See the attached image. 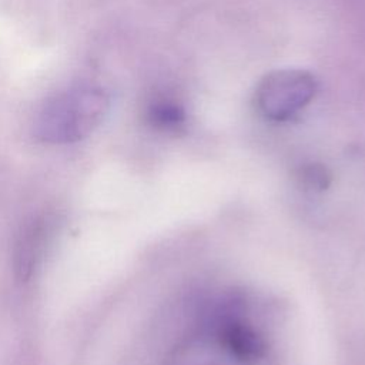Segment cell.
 <instances>
[{
	"instance_id": "cell-2",
	"label": "cell",
	"mask_w": 365,
	"mask_h": 365,
	"mask_svg": "<svg viewBox=\"0 0 365 365\" xmlns=\"http://www.w3.org/2000/svg\"><path fill=\"white\" fill-rule=\"evenodd\" d=\"M317 93L315 77L299 68L275 70L257 86L255 100L264 115L282 121L302 110Z\"/></svg>"
},
{
	"instance_id": "cell-1",
	"label": "cell",
	"mask_w": 365,
	"mask_h": 365,
	"mask_svg": "<svg viewBox=\"0 0 365 365\" xmlns=\"http://www.w3.org/2000/svg\"><path fill=\"white\" fill-rule=\"evenodd\" d=\"M108 107L110 98L98 87L67 90L44 104L34 121V134L50 144L80 141L101 124Z\"/></svg>"
},
{
	"instance_id": "cell-3",
	"label": "cell",
	"mask_w": 365,
	"mask_h": 365,
	"mask_svg": "<svg viewBox=\"0 0 365 365\" xmlns=\"http://www.w3.org/2000/svg\"><path fill=\"white\" fill-rule=\"evenodd\" d=\"M47 237V222L36 220L21 232L14 252L16 272L21 279H27L41 258Z\"/></svg>"
},
{
	"instance_id": "cell-6",
	"label": "cell",
	"mask_w": 365,
	"mask_h": 365,
	"mask_svg": "<svg viewBox=\"0 0 365 365\" xmlns=\"http://www.w3.org/2000/svg\"><path fill=\"white\" fill-rule=\"evenodd\" d=\"M302 180L309 188L315 190H324L329 184V175L327 174V170L317 164L308 165L302 170Z\"/></svg>"
},
{
	"instance_id": "cell-4",
	"label": "cell",
	"mask_w": 365,
	"mask_h": 365,
	"mask_svg": "<svg viewBox=\"0 0 365 365\" xmlns=\"http://www.w3.org/2000/svg\"><path fill=\"white\" fill-rule=\"evenodd\" d=\"M222 342L237 359L244 362H254L265 354L264 339L252 328L237 321H230L224 328Z\"/></svg>"
},
{
	"instance_id": "cell-5",
	"label": "cell",
	"mask_w": 365,
	"mask_h": 365,
	"mask_svg": "<svg viewBox=\"0 0 365 365\" xmlns=\"http://www.w3.org/2000/svg\"><path fill=\"white\" fill-rule=\"evenodd\" d=\"M151 124L161 130H177L185 123L182 107L170 100L155 101L148 110Z\"/></svg>"
}]
</instances>
